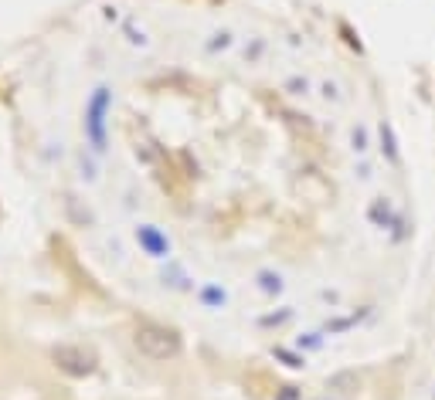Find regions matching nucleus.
Returning <instances> with one entry per match:
<instances>
[{
  "label": "nucleus",
  "instance_id": "obj_1",
  "mask_svg": "<svg viewBox=\"0 0 435 400\" xmlns=\"http://www.w3.org/2000/svg\"><path fill=\"white\" fill-rule=\"evenodd\" d=\"M136 349L150 359H167V357H177V353H181V339L170 329H164V326L146 322V326L136 329Z\"/></svg>",
  "mask_w": 435,
  "mask_h": 400
}]
</instances>
